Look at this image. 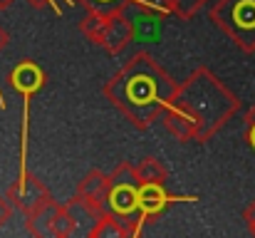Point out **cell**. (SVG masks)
<instances>
[{
	"label": "cell",
	"mask_w": 255,
	"mask_h": 238,
	"mask_svg": "<svg viewBox=\"0 0 255 238\" xmlns=\"http://www.w3.org/2000/svg\"><path fill=\"white\" fill-rule=\"evenodd\" d=\"M12 82H15V87H17L20 92H32V89L40 87L42 75H40V70H37L35 65H20V67L15 70V75H12Z\"/></svg>",
	"instance_id": "3"
},
{
	"label": "cell",
	"mask_w": 255,
	"mask_h": 238,
	"mask_svg": "<svg viewBox=\"0 0 255 238\" xmlns=\"http://www.w3.org/2000/svg\"><path fill=\"white\" fill-rule=\"evenodd\" d=\"M236 20H238V25H243V27H255V2H251V0L241 2V5L236 7Z\"/></svg>",
	"instance_id": "5"
},
{
	"label": "cell",
	"mask_w": 255,
	"mask_h": 238,
	"mask_svg": "<svg viewBox=\"0 0 255 238\" xmlns=\"http://www.w3.org/2000/svg\"><path fill=\"white\" fill-rule=\"evenodd\" d=\"M136 194H139V209H141L144 214H154V211H159V209L169 201V196L164 194V189H161L159 184H146V186H141Z\"/></svg>",
	"instance_id": "1"
},
{
	"label": "cell",
	"mask_w": 255,
	"mask_h": 238,
	"mask_svg": "<svg viewBox=\"0 0 255 238\" xmlns=\"http://www.w3.org/2000/svg\"><path fill=\"white\" fill-rule=\"evenodd\" d=\"M251 142H253V147H255V127H253V132H251Z\"/></svg>",
	"instance_id": "6"
},
{
	"label": "cell",
	"mask_w": 255,
	"mask_h": 238,
	"mask_svg": "<svg viewBox=\"0 0 255 238\" xmlns=\"http://www.w3.org/2000/svg\"><path fill=\"white\" fill-rule=\"evenodd\" d=\"M112 201V209L117 214H129L134 209H139V194L131 189V186H117L109 196Z\"/></svg>",
	"instance_id": "2"
},
{
	"label": "cell",
	"mask_w": 255,
	"mask_h": 238,
	"mask_svg": "<svg viewBox=\"0 0 255 238\" xmlns=\"http://www.w3.org/2000/svg\"><path fill=\"white\" fill-rule=\"evenodd\" d=\"M129 97H131V102L144 104V102H149L154 97V84L149 79H134L129 84Z\"/></svg>",
	"instance_id": "4"
}]
</instances>
